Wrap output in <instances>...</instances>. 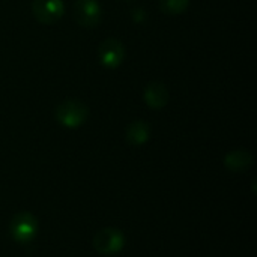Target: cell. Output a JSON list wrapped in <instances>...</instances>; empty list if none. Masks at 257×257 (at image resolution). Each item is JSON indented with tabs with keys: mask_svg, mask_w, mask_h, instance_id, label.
Instances as JSON below:
<instances>
[{
	"mask_svg": "<svg viewBox=\"0 0 257 257\" xmlns=\"http://www.w3.org/2000/svg\"><path fill=\"white\" fill-rule=\"evenodd\" d=\"M89 107L78 99H68L60 102L56 107L54 116L56 120L69 130H75L78 126H81L83 123H86L87 117H89Z\"/></svg>",
	"mask_w": 257,
	"mask_h": 257,
	"instance_id": "obj_1",
	"label": "cell"
},
{
	"mask_svg": "<svg viewBox=\"0 0 257 257\" xmlns=\"http://www.w3.org/2000/svg\"><path fill=\"white\" fill-rule=\"evenodd\" d=\"M38 230H39V221L38 218L30 214V212H18L12 217L11 223H9V233H11V238L21 244V245H27L30 244L36 235H38Z\"/></svg>",
	"mask_w": 257,
	"mask_h": 257,
	"instance_id": "obj_2",
	"label": "cell"
},
{
	"mask_svg": "<svg viewBox=\"0 0 257 257\" xmlns=\"http://www.w3.org/2000/svg\"><path fill=\"white\" fill-rule=\"evenodd\" d=\"M125 235L122 230L116 227H105L99 230L93 238L95 250L102 256H113L123 250L125 247Z\"/></svg>",
	"mask_w": 257,
	"mask_h": 257,
	"instance_id": "obj_3",
	"label": "cell"
},
{
	"mask_svg": "<svg viewBox=\"0 0 257 257\" xmlns=\"http://www.w3.org/2000/svg\"><path fill=\"white\" fill-rule=\"evenodd\" d=\"M65 12L63 0H33L32 14L35 20L41 24L57 23Z\"/></svg>",
	"mask_w": 257,
	"mask_h": 257,
	"instance_id": "obj_4",
	"label": "cell"
},
{
	"mask_svg": "<svg viewBox=\"0 0 257 257\" xmlns=\"http://www.w3.org/2000/svg\"><path fill=\"white\" fill-rule=\"evenodd\" d=\"M98 57L104 68L107 69H116L122 65L125 59V47L123 44L116 38H107L99 44L98 48Z\"/></svg>",
	"mask_w": 257,
	"mask_h": 257,
	"instance_id": "obj_5",
	"label": "cell"
},
{
	"mask_svg": "<svg viewBox=\"0 0 257 257\" xmlns=\"http://www.w3.org/2000/svg\"><path fill=\"white\" fill-rule=\"evenodd\" d=\"M74 18L81 27H95L102 18V8L98 0H75Z\"/></svg>",
	"mask_w": 257,
	"mask_h": 257,
	"instance_id": "obj_6",
	"label": "cell"
},
{
	"mask_svg": "<svg viewBox=\"0 0 257 257\" xmlns=\"http://www.w3.org/2000/svg\"><path fill=\"white\" fill-rule=\"evenodd\" d=\"M143 99H145L146 105L151 107L152 110H161L169 102V90L160 81L149 83L145 89Z\"/></svg>",
	"mask_w": 257,
	"mask_h": 257,
	"instance_id": "obj_7",
	"label": "cell"
},
{
	"mask_svg": "<svg viewBox=\"0 0 257 257\" xmlns=\"http://www.w3.org/2000/svg\"><path fill=\"white\" fill-rule=\"evenodd\" d=\"M253 155L251 152L245 151V149H238V151H232L224 157V166L227 170L235 172V173H242L245 170H248L253 166Z\"/></svg>",
	"mask_w": 257,
	"mask_h": 257,
	"instance_id": "obj_8",
	"label": "cell"
},
{
	"mask_svg": "<svg viewBox=\"0 0 257 257\" xmlns=\"http://www.w3.org/2000/svg\"><path fill=\"white\" fill-rule=\"evenodd\" d=\"M151 137V126L145 120H134L125 131V140L131 146H143Z\"/></svg>",
	"mask_w": 257,
	"mask_h": 257,
	"instance_id": "obj_9",
	"label": "cell"
},
{
	"mask_svg": "<svg viewBox=\"0 0 257 257\" xmlns=\"http://www.w3.org/2000/svg\"><path fill=\"white\" fill-rule=\"evenodd\" d=\"M190 6V0H160L161 12L167 15H181Z\"/></svg>",
	"mask_w": 257,
	"mask_h": 257,
	"instance_id": "obj_10",
	"label": "cell"
}]
</instances>
